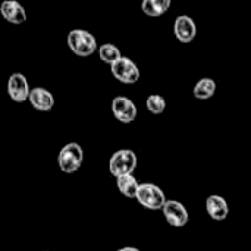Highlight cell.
I'll return each mask as SVG.
<instances>
[{"instance_id":"3","label":"cell","mask_w":251,"mask_h":251,"mask_svg":"<svg viewBox=\"0 0 251 251\" xmlns=\"http://www.w3.org/2000/svg\"><path fill=\"white\" fill-rule=\"evenodd\" d=\"M84 163V149L78 143L65 144L57 156L59 169L65 174L76 172Z\"/></svg>"},{"instance_id":"10","label":"cell","mask_w":251,"mask_h":251,"mask_svg":"<svg viewBox=\"0 0 251 251\" xmlns=\"http://www.w3.org/2000/svg\"><path fill=\"white\" fill-rule=\"evenodd\" d=\"M0 13L9 24L21 25V24L26 22V12H25L24 6L15 0H4L0 4Z\"/></svg>"},{"instance_id":"17","label":"cell","mask_w":251,"mask_h":251,"mask_svg":"<svg viewBox=\"0 0 251 251\" xmlns=\"http://www.w3.org/2000/svg\"><path fill=\"white\" fill-rule=\"evenodd\" d=\"M146 107L153 115H160L166 109V100L160 94H150L146 99Z\"/></svg>"},{"instance_id":"11","label":"cell","mask_w":251,"mask_h":251,"mask_svg":"<svg viewBox=\"0 0 251 251\" xmlns=\"http://www.w3.org/2000/svg\"><path fill=\"white\" fill-rule=\"evenodd\" d=\"M206 212L213 221H225L229 216V206L222 196L212 194L206 200Z\"/></svg>"},{"instance_id":"18","label":"cell","mask_w":251,"mask_h":251,"mask_svg":"<svg viewBox=\"0 0 251 251\" xmlns=\"http://www.w3.org/2000/svg\"><path fill=\"white\" fill-rule=\"evenodd\" d=\"M116 251H140L138 249H135V247H122V249H119V250Z\"/></svg>"},{"instance_id":"16","label":"cell","mask_w":251,"mask_h":251,"mask_svg":"<svg viewBox=\"0 0 251 251\" xmlns=\"http://www.w3.org/2000/svg\"><path fill=\"white\" fill-rule=\"evenodd\" d=\"M97 53H99L100 60L104 62V63H107V65H110V66H112L113 63H116V62L122 57L121 50H119L115 44H112V43H104V44H101V46L99 47Z\"/></svg>"},{"instance_id":"9","label":"cell","mask_w":251,"mask_h":251,"mask_svg":"<svg viewBox=\"0 0 251 251\" xmlns=\"http://www.w3.org/2000/svg\"><path fill=\"white\" fill-rule=\"evenodd\" d=\"M174 35L181 43H191L197 35V26L191 16L181 15L174 22Z\"/></svg>"},{"instance_id":"7","label":"cell","mask_w":251,"mask_h":251,"mask_svg":"<svg viewBox=\"0 0 251 251\" xmlns=\"http://www.w3.org/2000/svg\"><path fill=\"white\" fill-rule=\"evenodd\" d=\"M112 113L122 124H131L135 121L138 110L135 103L124 96H118L112 100Z\"/></svg>"},{"instance_id":"4","label":"cell","mask_w":251,"mask_h":251,"mask_svg":"<svg viewBox=\"0 0 251 251\" xmlns=\"http://www.w3.org/2000/svg\"><path fill=\"white\" fill-rule=\"evenodd\" d=\"M135 169H137V156L131 149H121L115 151L109 160V171L115 178L124 175H132Z\"/></svg>"},{"instance_id":"2","label":"cell","mask_w":251,"mask_h":251,"mask_svg":"<svg viewBox=\"0 0 251 251\" xmlns=\"http://www.w3.org/2000/svg\"><path fill=\"white\" fill-rule=\"evenodd\" d=\"M135 200L141 207H144L147 210H163L165 204L168 203V199H166L163 190L153 182L141 184Z\"/></svg>"},{"instance_id":"8","label":"cell","mask_w":251,"mask_h":251,"mask_svg":"<svg viewBox=\"0 0 251 251\" xmlns=\"http://www.w3.org/2000/svg\"><path fill=\"white\" fill-rule=\"evenodd\" d=\"M7 94L15 103H24L29 100L31 88H29L26 76H24L19 72L12 74L7 81Z\"/></svg>"},{"instance_id":"13","label":"cell","mask_w":251,"mask_h":251,"mask_svg":"<svg viewBox=\"0 0 251 251\" xmlns=\"http://www.w3.org/2000/svg\"><path fill=\"white\" fill-rule=\"evenodd\" d=\"M141 184H138V181L135 179L134 175H124L116 178V187L119 190V193L128 199H135L138 188Z\"/></svg>"},{"instance_id":"1","label":"cell","mask_w":251,"mask_h":251,"mask_svg":"<svg viewBox=\"0 0 251 251\" xmlns=\"http://www.w3.org/2000/svg\"><path fill=\"white\" fill-rule=\"evenodd\" d=\"M66 44L69 50L79 56V57H88L91 56L96 50H99L97 40L94 35L85 29H72L69 31L66 37Z\"/></svg>"},{"instance_id":"5","label":"cell","mask_w":251,"mask_h":251,"mask_svg":"<svg viewBox=\"0 0 251 251\" xmlns=\"http://www.w3.org/2000/svg\"><path fill=\"white\" fill-rule=\"evenodd\" d=\"M110 71H112L113 78L118 82L125 84V85H132V84L138 82L140 75H141L138 66L134 63V60H131L129 57H125V56H122L116 63H113L110 66Z\"/></svg>"},{"instance_id":"12","label":"cell","mask_w":251,"mask_h":251,"mask_svg":"<svg viewBox=\"0 0 251 251\" xmlns=\"http://www.w3.org/2000/svg\"><path fill=\"white\" fill-rule=\"evenodd\" d=\"M28 101L38 112H50L54 107V97H53V94L49 90L43 88V87L32 88Z\"/></svg>"},{"instance_id":"6","label":"cell","mask_w":251,"mask_h":251,"mask_svg":"<svg viewBox=\"0 0 251 251\" xmlns=\"http://www.w3.org/2000/svg\"><path fill=\"white\" fill-rule=\"evenodd\" d=\"M162 213H163L166 222L172 228H184L190 221L188 210L185 209V206L182 203H179L176 200H168Z\"/></svg>"},{"instance_id":"14","label":"cell","mask_w":251,"mask_h":251,"mask_svg":"<svg viewBox=\"0 0 251 251\" xmlns=\"http://www.w3.org/2000/svg\"><path fill=\"white\" fill-rule=\"evenodd\" d=\"M216 93V82L212 78H201L196 82L193 88V94L199 100H209Z\"/></svg>"},{"instance_id":"15","label":"cell","mask_w":251,"mask_h":251,"mask_svg":"<svg viewBox=\"0 0 251 251\" xmlns=\"http://www.w3.org/2000/svg\"><path fill=\"white\" fill-rule=\"evenodd\" d=\"M171 7V0H144L141 3V10L151 18H159L165 15Z\"/></svg>"}]
</instances>
